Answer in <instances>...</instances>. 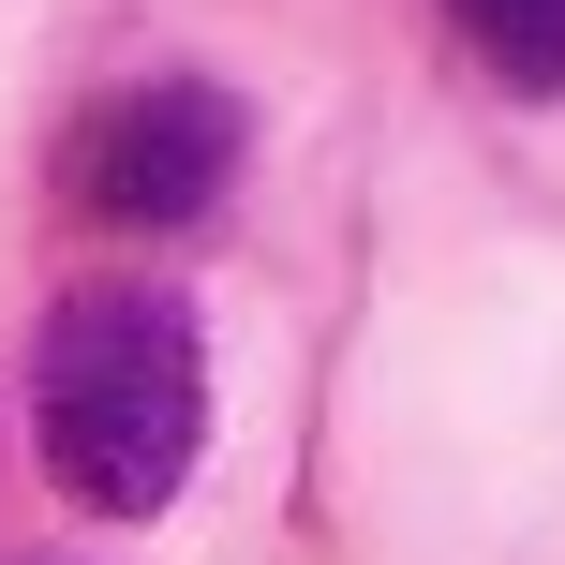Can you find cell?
Listing matches in <instances>:
<instances>
[{"mask_svg":"<svg viewBox=\"0 0 565 565\" xmlns=\"http://www.w3.org/2000/svg\"><path fill=\"white\" fill-rule=\"evenodd\" d=\"M447 30H461L507 89H565V0H447Z\"/></svg>","mask_w":565,"mask_h":565,"instance_id":"obj_3","label":"cell"},{"mask_svg":"<svg viewBox=\"0 0 565 565\" xmlns=\"http://www.w3.org/2000/svg\"><path fill=\"white\" fill-rule=\"evenodd\" d=\"M30 431H45V477L89 521H164L179 477L209 447V342L194 298L149 268H89L45 298L30 342Z\"/></svg>","mask_w":565,"mask_h":565,"instance_id":"obj_1","label":"cell"},{"mask_svg":"<svg viewBox=\"0 0 565 565\" xmlns=\"http://www.w3.org/2000/svg\"><path fill=\"white\" fill-rule=\"evenodd\" d=\"M238 149H254L238 89H209V75H135V89H105V105H75V135H60V209L105 224V238L209 224L224 179H238Z\"/></svg>","mask_w":565,"mask_h":565,"instance_id":"obj_2","label":"cell"}]
</instances>
